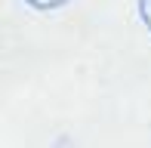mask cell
I'll list each match as a JSON object with an SVG mask.
<instances>
[{
	"mask_svg": "<svg viewBox=\"0 0 151 148\" xmlns=\"http://www.w3.org/2000/svg\"><path fill=\"white\" fill-rule=\"evenodd\" d=\"M25 3H28L31 9H40V12H56L62 6H68L71 0H25Z\"/></svg>",
	"mask_w": 151,
	"mask_h": 148,
	"instance_id": "cell-1",
	"label": "cell"
},
{
	"mask_svg": "<svg viewBox=\"0 0 151 148\" xmlns=\"http://www.w3.org/2000/svg\"><path fill=\"white\" fill-rule=\"evenodd\" d=\"M139 9H142V19H145L148 28H151V0H139Z\"/></svg>",
	"mask_w": 151,
	"mask_h": 148,
	"instance_id": "cell-2",
	"label": "cell"
}]
</instances>
